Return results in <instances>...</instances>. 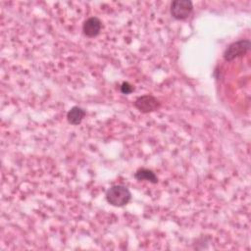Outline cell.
Returning a JSON list of instances; mask_svg holds the SVG:
<instances>
[{"label":"cell","instance_id":"obj_1","mask_svg":"<svg viewBox=\"0 0 251 251\" xmlns=\"http://www.w3.org/2000/svg\"><path fill=\"white\" fill-rule=\"evenodd\" d=\"M106 200L114 207H123L131 199V193L128 188L122 184L112 185L105 194Z\"/></svg>","mask_w":251,"mask_h":251},{"label":"cell","instance_id":"obj_2","mask_svg":"<svg viewBox=\"0 0 251 251\" xmlns=\"http://www.w3.org/2000/svg\"><path fill=\"white\" fill-rule=\"evenodd\" d=\"M251 43L248 39H241L229 44L224 52V59L226 61H232L237 57L244 55L250 50Z\"/></svg>","mask_w":251,"mask_h":251},{"label":"cell","instance_id":"obj_3","mask_svg":"<svg viewBox=\"0 0 251 251\" xmlns=\"http://www.w3.org/2000/svg\"><path fill=\"white\" fill-rule=\"evenodd\" d=\"M193 10V4L190 0H175L171 4V15L176 20L187 19Z\"/></svg>","mask_w":251,"mask_h":251},{"label":"cell","instance_id":"obj_4","mask_svg":"<svg viewBox=\"0 0 251 251\" xmlns=\"http://www.w3.org/2000/svg\"><path fill=\"white\" fill-rule=\"evenodd\" d=\"M160 101L150 94L139 96L134 102L135 108L141 113H150L156 111L160 108Z\"/></svg>","mask_w":251,"mask_h":251},{"label":"cell","instance_id":"obj_5","mask_svg":"<svg viewBox=\"0 0 251 251\" xmlns=\"http://www.w3.org/2000/svg\"><path fill=\"white\" fill-rule=\"evenodd\" d=\"M102 28V23L97 17H90L84 21L82 25V31L87 37L97 36Z\"/></svg>","mask_w":251,"mask_h":251},{"label":"cell","instance_id":"obj_6","mask_svg":"<svg viewBox=\"0 0 251 251\" xmlns=\"http://www.w3.org/2000/svg\"><path fill=\"white\" fill-rule=\"evenodd\" d=\"M85 116V111L78 106L72 107L67 113V120L73 126L79 125Z\"/></svg>","mask_w":251,"mask_h":251},{"label":"cell","instance_id":"obj_7","mask_svg":"<svg viewBox=\"0 0 251 251\" xmlns=\"http://www.w3.org/2000/svg\"><path fill=\"white\" fill-rule=\"evenodd\" d=\"M134 177L141 181V180H146L149 181L151 183H157L158 182V177L155 175V173L149 169H145V168H141L138 169L135 173H134Z\"/></svg>","mask_w":251,"mask_h":251},{"label":"cell","instance_id":"obj_8","mask_svg":"<svg viewBox=\"0 0 251 251\" xmlns=\"http://www.w3.org/2000/svg\"><path fill=\"white\" fill-rule=\"evenodd\" d=\"M134 90V87L129 82H123L121 85V92L124 94H129Z\"/></svg>","mask_w":251,"mask_h":251}]
</instances>
